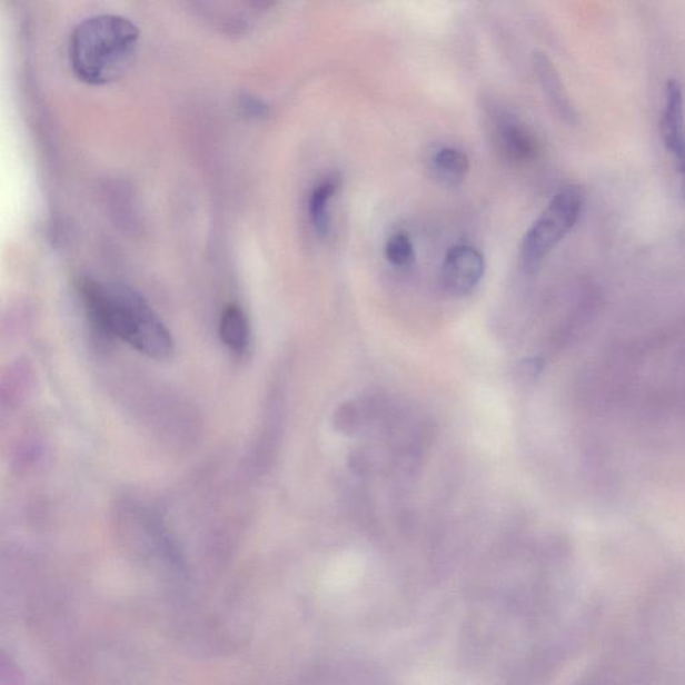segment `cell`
<instances>
[{"instance_id": "cell-9", "label": "cell", "mask_w": 685, "mask_h": 685, "mask_svg": "<svg viewBox=\"0 0 685 685\" xmlns=\"http://www.w3.org/2000/svg\"><path fill=\"white\" fill-rule=\"evenodd\" d=\"M340 179L338 176L328 177L314 189L311 199H309V216L314 224L316 232L321 237H326L331 229V215H329V202L338 192Z\"/></svg>"}, {"instance_id": "cell-7", "label": "cell", "mask_w": 685, "mask_h": 685, "mask_svg": "<svg viewBox=\"0 0 685 685\" xmlns=\"http://www.w3.org/2000/svg\"><path fill=\"white\" fill-rule=\"evenodd\" d=\"M496 140L504 156L512 161H529L537 155L538 143L535 135L523 122L503 118L496 125Z\"/></svg>"}, {"instance_id": "cell-2", "label": "cell", "mask_w": 685, "mask_h": 685, "mask_svg": "<svg viewBox=\"0 0 685 685\" xmlns=\"http://www.w3.org/2000/svg\"><path fill=\"white\" fill-rule=\"evenodd\" d=\"M140 30L128 18L101 14L83 19L70 37L72 71L89 85H108L135 62Z\"/></svg>"}, {"instance_id": "cell-10", "label": "cell", "mask_w": 685, "mask_h": 685, "mask_svg": "<svg viewBox=\"0 0 685 685\" xmlns=\"http://www.w3.org/2000/svg\"><path fill=\"white\" fill-rule=\"evenodd\" d=\"M434 173L443 182L457 186L463 182L470 169L469 157L465 151L453 147L440 148L431 158Z\"/></svg>"}, {"instance_id": "cell-3", "label": "cell", "mask_w": 685, "mask_h": 685, "mask_svg": "<svg viewBox=\"0 0 685 685\" xmlns=\"http://www.w3.org/2000/svg\"><path fill=\"white\" fill-rule=\"evenodd\" d=\"M583 203L584 197L577 187L558 190L524 237L519 259L526 271L535 272L545 257L570 232L582 214Z\"/></svg>"}, {"instance_id": "cell-1", "label": "cell", "mask_w": 685, "mask_h": 685, "mask_svg": "<svg viewBox=\"0 0 685 685\" xmlns=\"http://www.w3.org/2000/svg\"><path fill=\"white\" fill-rule=\"evenodd\" d=\"M79 292L98 331L127 341L151 359L167 360L173 355L175 343L169 329L133 289L82 279Z\"/></svg>"}, {"instance_id": "cell-4", "label": "cell", "mask_w": 685, "mask_h": 685, "mask_svg": "<svg viewBox=\"0 0 685 685\" xmlns=\"http://www.w3.org/2000/svg\"><path fill=\"white\" fill-rule=\"evenodd\" d=\"M485 274V259L477 248L459 244L447 252L443 266V285L454 296L474 291Z\"/></svg>"}, {"instance_id": "cell-5", "label": "cell", "mask_w": 685, "mask_h": 685, "mask_svg": "<svg viewBox=\"0 0 685 685\" xmlns=\"http://www.w3.org/2000/svg\"><path fill=\"white\" fill-rule=\"evenodd\" d=\"M661 131L665 148L675 157L685 150V118L682 85L671 79L665 89L661 118Z\"/></svg>"}, {"instance_id": "cell-11", "label": "cell", "mask_w": 685, "mask_h": 685, "mask_svg": "<svg viewBox=\"0 0 685 685\" xmlns=\"http://www.w3.org/2000/svg\"><path fill=\"white\" fill-rule=\"evenodd\" d=\"M386 257L395 267L410 266L415 259L410 237L404 232L394 234L386 244Z\"/></svg>"}, {"instance_id": "cell-12", "label": "cell", "mask_w": 685, "mask_h": 685, "mask_svg": "<svg viewBox=\"0 0 685 685\" xmlns=\"http://www.w3.org/2000/svg\"><path fill=\"white\" fill-rule=\"evenodd\" d=\"M678 168H681V173L683 176L685 182V150L681 156H677Z\"/></svg>"}, {"instance_id": "cell-8", "label": "cell", "mask_w": 685, "mask_h": 685, "mask_svg": "<svg viewBox=\"0 0 685 685\" xmlns=\"http://www.w3.org/2000/svg\"><path fill=\"white\" fill-rule=\"evenodd\" d=\"M220 336L224 345L236 355L248 350L250 327L246 312L232 305L224 309L220 320Z\"/></svg>"}, {"instance_id": "cell-6", "label": "cell", "mask_w": 685, "mask_h": 685, "mask_svg": "<svg viewBox=\"0 0 685 685\" xmlns=\"http://www.w3.org/2000/svg\"><path fill=\"white\" fill-rule=\"evenodd\" d=\"M533 66H535L538 81L542 83L545 95L548 96L557 115L566 123L575 125L578 120L575 105L572 103L568 93H566L562 78H559L558 71L549 57L542 51L535 52Z\"/></svg>"}]
</instances>
